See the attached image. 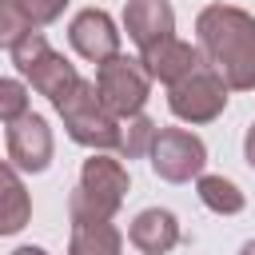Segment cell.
I'll list each match as a JSON object with an SVG mask.
<instances>
[{"mask_svg":"<svg viewBox=\"0 0 255 255\" xmlns=\"http://www.w3.org/2000/svg\"><path fill=\"white\" fill-rule=\"evenodd\" d=\"M199 52L223 76L227 88L251 92L255 88V16L231 4H211L195 20Z\"/></svg>","mask_w":255,"mask_h":255,"instance_id":"obj_1","label":"cell"},{"mask_svg":"<svg viewBox=\"0 0 255 255\" xmlns=\"http://www.w3.org/2000/svg\"><path fill=\"white\" fill-rule=\"evenodd\" d=\"M128 195V167L112 155H92L80 167V187L68 199V215L76 219H112Z\"/></svg>","mask_w":255,"mask_h":255,"instance_id":"obj_2","label":"cell"},{"mask_svg":"<svg viewBox=\"0 0 255 255\" xmlns=\"http://www.w3.org/2000/svg\"><path fill=\"white\" fill-rule=\"evenodd\" d=\"M56 112L68 128V135L80 143V147H96V151H108L120 143V120L104 108L100 92H96V80H80L64 100H56Z\"/></svg>","mask_w":255,"mask_h":255,"instance_id":"obj_3","label":"cell"},{"mask_svg":"<svg viewBox=\"0 0 255 255\" xmlns=\"http://www.w3.org/2000/svg\"><path fill=\"white\" fill-rule=\"evenodd\" d=\"M12 64H16V72H20L40 96H48L52 104L64 100V96L80 84V72L44 40L40 28H32V32L12 48Z\"/></svg>","mask_w":255,"mask_h":255,"instance_id":"obj_4","label":"cell"},{"mask_svg":"<svg viewBox=\"0 0 255 255\" xmlns=\"http://www.w3.org/2000/svg\"><path fill=\"white\" fill-rule=\"evenodd\" d=\"M96 92H100L104 108L116 120H131L147 104L151 76H147L143 60H135V56H112L108 64L96 68Z\"/></svg>","mask_w":255,"mask_h":255,"instance_id":"obj_5","label":"cell"},{"mask_svg":"<svg viewBox=\"0 0 255 255\" xmlns=\"http://www.w3.org/2000/svg\"><path fill=\"white\" fill-rule=\"evenodd\" d=\"M167 108L183 124H211L227 108V84H223V76L211 64H203L187 80H179L175 88H167Z\"/></svg>","mask_w":255,"mask_h":255,"instance_id":"obj_6","label":"cell"},{"mask_svg":"<svg viewBox=\"0 0 255 255\" xmlns=\"http://www.w3.org/2000/svg\"><path fill=\"white\" fill-rule=\"evenodd\" d=\"M147 155H151V171L159 179H167V183L199 179L203 175V163H207L203 139L191 135V131H183V128H159Z\"/></svg>","mask_w":255,"mask_h":255,"instance_id":"obj_7","label":"cell"},{"mask_svg":"<svg viewBox=\"0 0 255 255\" xmlns=\"http://www.w3.org/2000/svg\"><path fill=\"white\" fill-rule=\"evenodd\" d=\"M52 147L56 143H52V128H48L44 116L28 112V116L8 124V159H12V167L36 175L52 163Z\"/></svg>","mask_w":255,"mask_h":255,"instance_id":"obj_8","label":"cell"},{"mask_svg":"<svg viewBox=\"0 0 255 255\" xmlns=\"http://www.w3.org/2000/svg\"><path fill=\"white\" fill-rule=\"evenodd\" d=\"M68 40H72V48H76L84 60H92L96 68L108 64L112 56H120V32H116L112 16L100 12V8L76 12L72 24H68Z\"/></svg>","mask_w":255,"mask_h":255,"instance_id":"obj_9","label":"cell"},{"mask_svg":"<svg viewBox=\"0 0 255 255\" xmlns=\"http://www.w3.org/2000/svg\"><path fill=\"white\" fill-rule=\"evenodd\" d=\"M139 60H143L147 76H151V80H159V84H167V88H175V84H179V80H187L195 68H203V52H199V48H191L187 40H175V36L159 40V44H155V48H147Z\"/></svg>","mask_w":255,"mask_h":255,"instance_id":"obj_10","label":"cell"},{"mask_svg":"<svg viewBox=\"0 0 255 255\" xmlns=\"http://www.w3.org/2000/svg\"><path fill=\"white\" fill-rule=\"evenodd\" d=\"M124 28H128L131 44L139 52H147V48H155L159 40H167L175 32V12H171L167 0H128Z\"/></svg>","mask_w":255,"mask_h":255,"instance_id":"obj_11","label":"cell"},{"mask_svg":"<svg viewBox=\"0 0 255 255\" xmlns=\"http://www.w3.org/2000/svg\"><path fill=\"white\" fill-rule=\"evenodd\" d=\"M128 239L143 251V255H167L175 243H179V219L167 211V207H147L131 219L128 227Z\"/></svg>","mask_w":255,"mask_h":255,"instance_id":"obj_12","label":"cell"},{"mask_svg":"<svg viewBox=\"0 0 255 255\" xmlns=\"http://www.w3.org/2000/svg\"><path fill=\"white\" fill-rule=\"evenodd\" d=\"M28 219H32V199H28L24 179L16 175L12 163H0V235L24 231Z\"/></svg>","mask_w":255,"mask_h":255,"instance_id":"obj_13","label":"cell"},{"mask_svg":"<svg viewBox=\"0 0 255 255\" xmlns=\"http://www.w3.org/2000/svg\"><path fill=\"white\" fill-rule=\"evenodd\" d=\"M124 235L112 227V219H76L68 255H120Z\"/></svg>","mask_w":255,"mask_h":255,"instance_id":"obj_14","label":"cell"},{"mask_svg":"<svg viewBox=\"0 0 255 255\" xmlns=\"http://www.w3.org/2000/svg\"><path fill=\"white\" fill-rule=\"evenodd\" d=\"M195 191H199V199H203V207H211L215 215H239L243 211V191L227 179V175H199V183H195Z\"/></svg>","mask_w":255,"mask_h":255,"instance_id":"obj_15","label":"cell"},{"mask_svg":"<svg viewBox=\"0 0 255 255\" xmlns=\"http://www.w3.org/2000/svg\"><path fill=\"white\" fill-rule=\"evenodd\" d=\"M155 131H159V128L139 112V116H131V120H124V124H120V143H116V151H120L124 159H139V155H147V151H151Z\"/></svg>","mask_w":255,"mask_h":255,"instance_id":"obj_16","label":"cell"},{"mask_svg":"<svg viewBox=\"0 0 255 255\" xmlns=\"http://www.w3.org/2000/svg\"><path fill=\"white\" fill-rule=\"evenodd\" d=\"M32 32V20L16 8V0H0V48H16Z\"/></svg>","mask_w":255,"mask_h":255,"instance_id":"obj_17","label":"cell"},{"mask_svg":"<svg viewBox=\"0 0 255 255\" xmlns=\"http://www.w3.org/2000/svg\"><path fill=\"white\" fill-rule=\"evenodd\" d=\"M20 116H28V88H24L20 80L0 76V120L12 124V120H20Z\"/></svg>","mask_w":255,"mask_h":255,"instance_id":"obj_18","label":"cell"},{"mask_svg":"<svg viewBox=\"0 0 255 255\" xmlns=\"http://www.w3.org/2000/svg\"><path fill=\"white\" fill-rule=\"evenodd\" d=\"M16 8L32 20V28H44V24H52V20L64 16L68 0H16Z\"/></svg>","mask_w":255,"mask_h":255,"instance_id":"obj_19","label":"cell"},{"mask_svg":"<svg viewBox=\"0 0 255 255\" xmlns=\"http://www.w3.org/2000/svg\"><path fill=\"white\" fill-rule=\"evenodd\" d=\"M243 155H247V163L255 167V124L247 128V135H243Z\"/></svg>","mask_w":255,"mask_h":255,"instance_id":"obj_20","label":"cell"},{"mask_svg":"<svg viewBox=\"0 0 255 255\" xmlns=\"http://www.w3.org/2000/svg\"><path fill=\"white\" fill-rule=\"evenodd\" d=\"M12 255H48V251H44V247H16Z\"/></svg>","mask_w":255,"mask_h":255,"instance_id":"obj_21","label":"cell"},{"mask_svg":"<svg viewBox=\"0 0 255 255\" xmlns=\"http://www.w3.org/2000/svg\"><path fill=\"white\" fill-rule=\"evenodd\" d=\"M239 255H255V239H247V243L239 247Z\"/></svg>","mask_w":255,"mask_h":255,"instance_id":"obj_22","label":"cell"}]
</instances>
